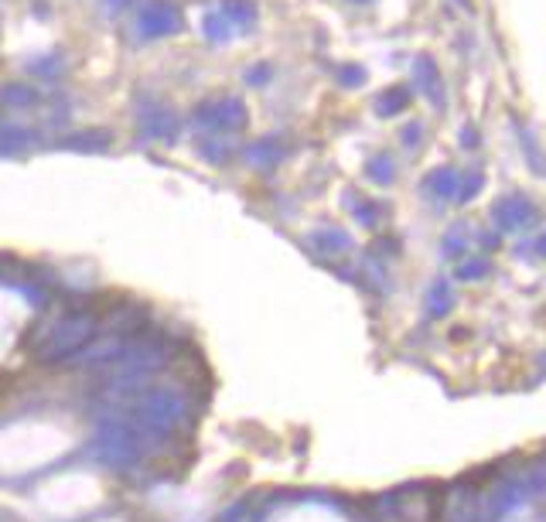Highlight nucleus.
Returning <instances> with one entry per match:
<instances>
[{
    "mask_svg": "<svg viewBox=\"0 0 546 522\" xmlns=\"http://www.w3.org/2000/svg\"><path fill=\"white\" fill-rule=\"evenodd\" d=\"M444 522H479V488L455 481L444 502Z\"/></svg>",
    "mask_w": 546,
    "mask_h": 522,
    "instance_id": "f257e3e1",
    "label": "nucleus"
},
{
    "mask_svg": "<svg viewBox=\"0 0 546 522\" xmlns=\"http://www.w3.org/2000/svg\"><path fill=\"white\" fill-rule=\"evenodd\" d=\"M434 516V502H431V488H403L396 492V516L393 522H431Z\"/></svg>",
    "mask_w": 546,
    "mask_h": 522,
    "instance_id": "f03ea898",
    "label": "nucleus"
},
{
    "mask_svg": "<svg viewBox=\"0 0 546 522\" xmlns=\"http://www.w3.org/2000/svg\"><path fill=\"white\" fill-rule=\"evenodd\" d=\"M533 218H536V209H533L523 195H509L495 205V225H499L502 233H519V229H526Z\"/></svg>",
    "mask_w": 546,
    "mask_h": 522,
    "instance_id": "7ed1b4c3",
    "label": "nucleus"
},
{
    "mask_svg": "<svg viewBox=\"0 0 546 522\" xmlns=\"http://www.w3.org/2000/svg\"><path fill=\"white\" fill-rule=\"evenodd\" d=\"M414 72H416L420 89H423V96H427L437 109H444V79H440V72H437L434 62H431V59H416Z\"/></svg>",
    "mask_w": 546,
    "mask_h": 522,
    "instance_id": "20e7f679",
    "label": "nucleus"
},
{
    "mask_svg": "<svg viewBox=\"0 0 546 522\" xmlns=\"http://www.w3.org/2000/svg\"><path fill=\"white\" fill-rule=\"evenodd\" d=\"M427 192H434L437 198H458L461 195V174L451 168H434L427 174Z\"/></svg>",
    "mask_w": 546,
    "mask_h": 522,
    "instance_id": "39448f33",
    "label": "nucleus"
},
{
    "mask_svg": "<svg viewBox=\"0 0 546 522\" xmlns=\"http://www.w3.org/2000/svg\"><path fill=\"white\" fill-rule=\"evenodd\" d=\"M427 304H431V311H434V314H447V311H451V294H447V283H444V281L434 283V290H431Z\"/></svg>",
    "mask_w": 546,
    "mask_h": 522,
    "instance_id": "423d86ee",
    "label": "nucleus"
},
{
    "mask_svg": "<svg viewBox=\"0 0 546 522\" xmlns=\"http://www.w3.org/2000/svg\"><path fill=\"white\" fill-rule=\"evenodd\" d=\"M407 107V89H390L383 99H379V113H396V109Z\"/></svg>",
    "mask_w": 546,
    "mask_h": 522,
    "instance_id": "0eeeda50",
    "label": "nucleus"
},
{
    "mask_svg": "<svg viewBox=\"0 0 546 522\" xmlns=\"http://www.w3.org/2000/svg\"><path fill=\"white\" fill-rule=\"evenodd\" d=\"M464 225H455L447 236H444V253L447 257H461V249H464Z\"/></svg>",
    "mask_w": 546,
    "mask_h": 522,
    "instance_id": "6e6552de",
    "label": "nucleus"
},
{
    "mask_svg": "<svg viewBox=\"0 0 546 522\" xmlns=\"http://www.w3.org/2000/svg\"><path fill=\"white\" fill-rule=\"evenodd\" d=\"M488 273V263L485 260H471V263H464L458 270V277L461 281H475V277H485Z\"/></svg>",
    "mask_w": 546,
    "mask_h": 522,
    "instance_id": "1a4fd4ad",
    "label": "nucleus"
},
{
    "mask_svg": "<svg viewBox=\"0 0 546 522\" xmlns=\"http://www.w3.org/2000/svg\"><path fill=\"white\" fill-rule=\"evenodd\" d=\"M475 188H481V178L479 174H468V178H464V188H461L458 202H468V198L475 195Z\"/></svg>",
    "mask_w": 546,
    "mask_h": 522,
    "instance_id": "9d476101",
    "label": "nucleus"
},
{
    "mask_svg": "<svg viewBox=\"0 0 546 522\" xmlns=\"http://www.w3.org/2000/svg\"><path fill=\"white\" fill-rule=\"evenodd\" d=\"M372 174H376L379 181H390V178H393V164L383 157V161H376V164H372Z\"/></svg>",
    "mask_w": 546,
    "mask_h": 522,
    "instance_id": "9b49d317",
    "label": "nucleus"
},
{
    "mask_svg": "<svg viewBox=\"0 0 546 522\" xmlns=\"http://www.w3.org/2000/svg\"><path fill=\"white\" fill-rule=\"evenodd\" d=\"M461 144H464V147H475V133H471V127H464V133H461Z\"/></svg>",
    "mask_w": 546,
    "mask_h": 522,
    "instance_id": "f8f14e48",
    "label": "nucleus"
},
{
    "mask_svg": "<svg viewBox=\"0 0 546 522\" xmlns=\"http://www.w3.org/2000/svg\"><path fill=\"white\" fill-rule=\"evenodd\" d=\"M420 127H407V144H416V137H420Z\"/></svg>",
    "mask_w": 546,
    "mask_h": 522,
    "instance_id": "ddd939ff",
    "label": "nucleus"
},
{
    "mask_svg": "<svg viewBox=\"0 0 546 522\" xmlns=\"http://www.w3.org/2000/svg\"><path fill=\"white\" fill-rule=\"evenodd\" d=\"M536 253H546V236L540 240V246H536Z\"/></svg>",
    "mask_w": 546,
    "mask_h": 522,
    "instance_id": "4468645a",
    "label": "nucleus"
}]
</instances>
